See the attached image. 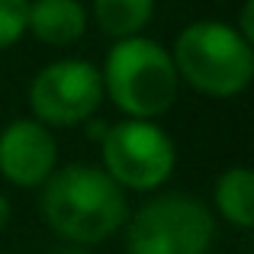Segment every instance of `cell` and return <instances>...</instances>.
Instances as JSON below:
<instances>
[{
    "instance_id": "obj_13",
    "label": "cell",
    "mask_w": 254,
    "mask_h": 254,
    "mask_svg": "<svg viewBox=\"0 0 254 254\" xmlns=\"http://www.w3.org/2000/svg\"><path fill=\"white\" fill-rule=\"evenodd\" d=\"M87 123H90V126H87V129H90V132H87V135H90L93 138V142H100V138H103V132H106V123H103V119H100V123H97V119H87Z\"/></svg>"
},
{
    "instance_id": "obj_4",
    "label": "cell",
    "mask_w": 254,
    "mask_h": 254,
    "mask_svg": "<svg viewBox=\"0 0 254 254\" xmlns=\"http://www.w3.org/2000/svg\"><path fill=\"white\" fill-rule=\"evenodd\" d=\"M216 219L190 193H158L126 219L129 254H209Z\"/></svg>"
},
{
    "instance_id": "obj_6",
    "label": "cell",
    "mask_w": 254,
    "mask_h": 254,
    "mask_svg": "<svg viewBox=\"0 0 254 254\" xmlns=\"http://www.w3.org/2000/svg\"><path fill=\"white\" fill-rule=\"evenodd\" d=\"M103 103V77L100 68L84 58H58L49 62L29 84L32 119L49 129H68L87 123Z\"/></svg>"
},
{
    "instance_id": "obj_7",
    "label": "cell",
    "mask_w": 254,
    "mask_h": 254,
    "mask_svg": "<svg viewBox=\"0 0 254 254\" xmlns=\"http://www.w3.org/2000/svg\"><path fill=\"white\" fill-rule=\"evenodd\" d=\"M58 164V142L39 119H13L0 132V174L6 184L36 190Z\"/></svg>"
},
{
    "instance_id": "obj_14",
    "label": "cell",
    "mask_w": 254,
    "mask_h": 254,
    "mask_svg": "<svg viewBox=\"0 0 254 254\" xmlns=\"http://www.w3.org/2000/svg\"><path fill=\"white\" fill-rule=\"evenodd\" d=\"M6 222H10V203H6V196L0 193V232L6 229Z\"/></svg>"
},
{
    "instance_id": "obj_8",
    "label": "cell",
    "mask_w": 254,
    "mask_h": 254,
    "mask_svg": "<svg viewBox=\"0 0 254 254\" xmlns=\"http://www.w3.org/2000/svg\"><path fill=\"white\" fill-rule=\"evenodd\" d=\"M87 23L90 13L81 0H29L26 6V32L52 49L81 42Z\"/></svg>"
},
{
    "instance_id": "obj_10",
    "label": "cell",
    "mask_w": 254,
    "mask_h": 254,
    "mask_svg": "<svg viewBox=\"0 0 254 254\" xmlns=\"http://www.w3.org/2000/svg\"><path fill=\"white\" fill-rule=\"evenodd\" d=\"M155 16V0H93L90 19L110 39L142 36V29Z\"/></svg>"
},
{
    "instance_id": "obj_11",
    "label": "cell",
    "mask_w": 254,
    "mask_h": 254,
    "mask_svg": "<svg viewBox=\"0 0 254 254\" xmlns=\"http://www.w3.org/2000/svg\"><path fill=\"white\" fill-rule=\"evenodd\" d=\"M26 6L29 0H0V52L26 36Z\"/></svg>"
},
{
    "instance_id": "obj_1",
    "label": "cell",
    "mask_w": 254,
    "mask_h": 254,
    "mask_svg": "<svg viewBox=\"0 0 254 254\" xmlns=\"http://www.w3.org/2000/svg\"><path fill=\"white\" fill-rule=\"evenodd\" d=\"M45 225L68 245H97L116 235L129 219L126 190L97 164L55 168L39 187Z\"/></svg>"
},
{
    "instance_id": "obj_2",
    "label": "cell",
    "mask_w": 254,
    "mask_h": 254,
    "mask_svg": "<svg viewBox=\"0 0 254 254\" xmlns=\"http://www.w3.org/2000/svg\"><path fill=\"white\" fill-rule=\"evenodd\" d=\"M177 77L196 93L216 100L238 97L254 77V42L222 19H196L174 39Z\"/></svg>"
},
{
    "instance_id": "obj_9",
    "label": "cell",
    "mask_w": 254,
    "mask_h": 254,
    "mask_svg": "<svg viewBox=\"0 0 254 254\" xmlns=\"http://www.w3.org/2000/svg\"><path fill=\"white\" fill-rule=\"evenodd\" d=\"M212 203L219 216L232 222L235 229H251L254 225V174L251 168H229L219 174L212 187Z\"/></svg>"
},
{
    "instance_id": "obj_12",
    "label": "cell",
    "mask_w": 254,
    "mask_h": 254,
    "mask_svg": "<svg viewBox=\"0 0 254 254\" xmlns=\"http://www.w3.org/2000/svg\"><path fill=\"white\" fill-rule=\"evenodd\" d=\"M248 42H254V0H245V10H242V23L235 26Z\"/></svg>"
},
{
    "instance_id": "obj_3",
    "label": "cell",
    "mask_w": 254,
    "mask_h": 254,
    "mask_svg": "<svg viewBox=\"0 0 254 254\" xmlns=\"http://www.w3.org/2000/svg\"><path fill=\"white\" fill-rule=\"evenodd\" d=\"M103 97L129 119H158L177 103L180 77L171 52L148 36L116 39L103 62Z\"/></svg>"
},
{
    "instance_id": "obj_5",
    "label": "cell",
    "mask_w": 254,
    "mask_h": 254,
    "mask_svg": "<svg viewBox=\"0 0 254 254\" xmlns=\"http://www.w3.org/2000/svg\"><path fill=\"white\" fill-rule=\"evenodd\" d=\"M103 171L123 190L148 193L168 184L177 168V148L155 119H129L106 126L100 138Z\"/></svg>"
},
{
    "instance_id": "obj_15",
    "label": "cell",
    "mask_w": 254,
    "mask_h": 254,
    "mask_svg": "<svg viewBox=\"0 0 254 254\" xmlns=\"http://www.w3.org/2000/svg\"><path fill=\"white\" fill-rule=\"evenodd\" d=\"M62 254H87V251H81V248H64Z\"/></svg>"
}]
</instances>
